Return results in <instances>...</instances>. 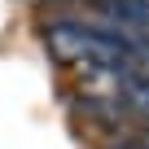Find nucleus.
<instances>
[{
	"label": "nucleus",
	"mask_w": 149,
	"mask_h": 149,
	"mask_svg": "<svg viewBox=\"0 0 149 149\" xmlns=\"http://www.w3.org/2000/svg\"><path fill=\"white\" fill-rule=\"evenodd\" d=\"M92 13L110 26L132 31V35H149V5H140V0H110V5H97Z\"/></svg>",
	"instance_id": "1"
}]
</instances>
